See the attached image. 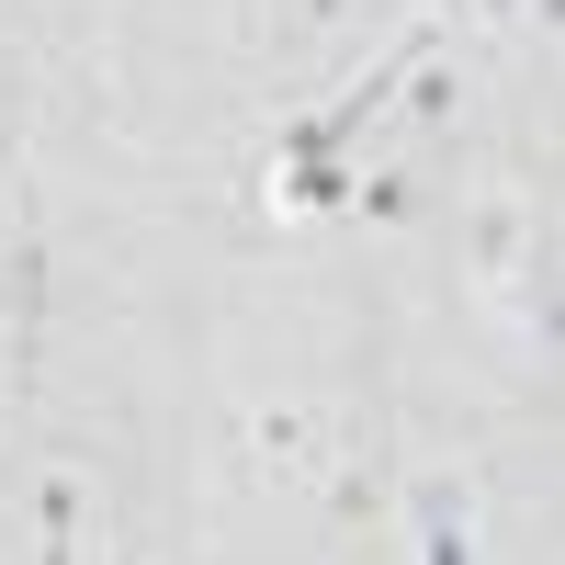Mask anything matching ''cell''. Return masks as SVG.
Segmentation results:
<instances>
[{"label":"cell","instance_id":"1","mask_svg":"<svg viewBox=\"0 0 565 565\" xmlns=\"http://www.w3.org/2000/svg\"><path fill=\"white\" fill-rule=\"evenodd\" d=\"M328 452H340V418H328V407H260V418H249V476H260V487L328 476Z\"/></svg>","mask_w":565,"mask_h":565},{"label":"cell","instance_id":"2","mask_svg":"<svg viewBox=\"0 0 565 565\" xmlns=\"http://www.w3.org/2000/svg\"><path fill=\"white\" fill-rule=\"evenodd\" d=\"M407 543L430 565H463L476 554V476H418L407 487Z\"/></svg>","mask_w":565,"mask_h":565},{"label":"cell","instance_id":"3","mask_svg":"<svg viewBox=\"0 0 565 565\" xmlns=\"http://www.w3.org/2000/svg\"><path fill=\"white\" fill-rule=\"evenodd\" d=\"M340 215H362V226H418V215H430V170H418V159H373V170H351Z\"/></svg>","mask_w":565,"mask_h":565},{"label":"cell","instance_id":"4","mask_svg":"<svg viewBox=\"0 0 565 565\" xmlns=\"http://www.w3.org/2000/svg\"><path fill=\"white\" fill-rule=\"evenodd\" d=\"M34 543L45 554L90 543V476H79V463H45V476H34Z\"/></svg>","mask_w":565,"mask_h":565},{"label":"cell","instance_id":"5","mask_svg":"<svg viewBox=\"0 0 565 565\" xmlns=\"http://www.w3.org/2000/svg\"><path fill=\"white\" fill-rule=\"evenodd\" d=\"M521 260H532V204H521V193H487V204H476V271L509 282Z\"/></svg>","mask_w":565,"mask_h":565},{"label":"cell","instance_id":"6","mask_svg":"<svg viewBox=\"0 0 565 565\" xmlns=\"http://www.w3.org/2000/svg\"><path fill=\"white\" fill-rule=\"evenodd\" d=\"M476 12H487V23H521V12H532V0H476Z\"/></svg>","mask_w":565,"mask_h":565},{"label":"cell","instance_id":"7","mask_svg":"<svg viewBox=\"0 0 565 565\" xmlns=\"http://www.w3.org/2000/svg\"><path fill=\"white\" fill-rule=\"evenodd\" d=\"M306 12H317V23H328V12H340V0H306Z\"/></svg>","mask_w":565,"mask_h":565}]
</instances>
